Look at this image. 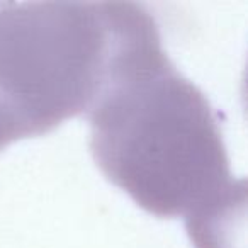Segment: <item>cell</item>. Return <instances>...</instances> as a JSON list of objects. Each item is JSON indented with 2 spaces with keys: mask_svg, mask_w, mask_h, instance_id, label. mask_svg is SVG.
I'll return each mask as SVG.
<instances>
[{
  "mask_svg": "<svg viewBox=\"0 0 248 248\" xmlns=\"http://www.w3.org/2000/svg\"><path fill=\"white\" fill-rule=\"evenodd\" d=\"M162 43L135 2H0V143L89 114L104 90Z\"/></svg>",
  "mask_w": 248,
  "mask_h": 248,
  "instance_id": "7a4b0ae2",
  "label": "cell"
},
{
  "mask_svg": "<svg viewBox=\"0 0 248 248\" xmlns=\"http://www.w3.org/2000/svg\"><path fill=\"white\" fill-rule=\"evenodd\" d=\"M90 152L109 182L158 217L187 219L197 248H221L245 190L219 121L163 46L123 72L87 114Z\"/></svg>",
  "mask_w": 248,
  "mask_h": 248,
  "instance_id": "6da1fadb",
  "label": "cell"
},
{
  "mask_svg": "<svg viewBox=\"0 0 248 248\" xmlns=\"http://www.w3.org/2000/svg\"><path fill=\"white\" fill-rule=\"evenodd\" d=\"M2 150H4V148H2V145H0V152H2Z\"/></svg>",
  "mask_w": 248,
  "mask_h": 248,
  "instance_id": "3957f363",
  "label": "cell"
}]
</instances>
